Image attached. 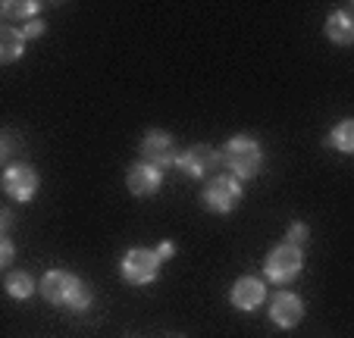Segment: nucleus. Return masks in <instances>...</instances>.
<instances>
[{"label": "nucleus", "instance_id": "obj_15", "mask_svg": "<svg viewBox=\"0 0 354 338\" xmlns=\"http://www.w3.org/2000/svg\"><path fill=\"white\" fill-rule=\"evenodd\" d=\"M41 13V3L38 0H3V16L10 19H22V26L32 19H38Z\"/></svg>", "mask_w": 354, "mask_h": 338}, {"label": "nucleus", "instance_id": "obj_24", "mask_svg": "<svg viewBox=\"0 0 354 338\" xmlns=\"http://www.w3.org/2000/svg\"><path fill=\"white\" fill-rule=\"evenodd\" d=\"M173 338H182V335H173Z\"/></svg>", "mask_w": 354, "mask_h": 338}, {"label": "nucleus", "instance_id": "obj_9", "mask_svg": "<svg viewBox=\"0 0 354 338\" xmlns=\"http://www.w3.org/2000/svg\"><path fill=\"white\" fill-rule=\"evenodd\" d=\"M304 319V301L295 292H276L270 301V323L279 329H295Z\"/></svg>", "mask_w": 354, "mask_h": 338}, {"label": "nucleus", "instance_id": "obj_7", "mask_svg": "<svg viewBox=\"0 0 354 338\" xmlns=\"http://www.w3.org/2000/svg\"><path fill=\"white\" fill-rule=\"evenodd\" d=\"M0 188L7 191L10 200H16V204H28V200L38 194L41 179H38V173H35L32 166L13 163L7 173H3V179H0Z\"/></svg>", "mask_w": 354, "mask_h": 338}, {"label": "nucleus", "instance_id": "obj_21", "mask_svg": "<svg viewBox=\"0 0 354 338\" xmlns=\"http://www.w3.org/2000/svg\"><path fill=\"white\" fill-rule=\"evenodd\" d=\"M154 254H157L160 260H169V257L176 254V245H173V241H160V245L154 247Z\"/></svg>", "mask_w": 354, "mask_h": 338}, {"label": "nucleus", "instance_id": "obj_5", "mask_svg": "<svg viewBox=\"0 0 354 338\" xmlns=\"http://www.w3.org/2000/svg\"><path fill=\"white\" fill-rule=\"evenodd\" d=\"M245 198V188L235 176H214L201 194V204L214 213H232Z\"/></svg>", "mask_w": 354, "mask_h": 338}, {"label": "nucleus", "instance_id": "obj_1", "mask_svg": "<svg viewBox=\"0 0 354 338\" xmlns=\"http://www.w3.org/2000/svg\"><path fill=\"white\" fill-rule=\"evenodd\" d=\"M38 292L50 307H63V310H69V313H85L88 307L94 304V292L69 270L44 272L38 282Z\"/></svg>", "mask_w": 354, "mask_h": 338}, {"label": "nucleus", "instance_id": "obj_10", "mask_svg": "<svg viewBox=\"0 0 354 338\" xmlns=\"http://www.w3.org/2000/svg\"><path fill=\"white\" fill-rule=\"evenodd\" d=\"M229 301H232V307H239V310H257V307L267 301V285H263V279H257V276L235 279L232 292H229Z\"/></svg>", "mask_w": 354, "mask_h": 338}, {"label": "nucleus", "instance_id": "obj_22", "mask_svg": "<svg viewBox=\"0 0 354 338\" xmlns=\"http://www.w3.org/2000/svg\"><path fill=\"white\" fill-rule=\"evenodd\" d=\"M10 153H13V141H10L7 135H0V163H3Z\"/></svg>", "mask_w": 354, "mask_h": 338}, {"label": "nucleus", "instance_id": "obj_19", "mask_svg": "<svg viewBox=\"0 0 354 338\" xmlns=\"http://www.w3.org/2000/svg\"><path fill=\"white\" fill-rule=\"evenodd\" d=\"M19 32H22V38H26V41H38L41 35L47 32V26H44V19H32V22H26Z\"/></svg>", "mask_w": 354, "mask_h": 338}, {"label": "nucleus", "instance_id": "obj_4", "mask_svg": "<svg viewBox=\"0 0 354 338\" xmlns=\"http://www.w3.org/2000/svg\"><path fill=\"white\" fill-rule=\"evenodd\" d=\"M301 270H304V254L292 245H276L263 260V272L276 285H292L301 276Z\"/></svg>", "mask_w": 354, "mask_h": 338}, {"label": "nucleus", "instance_id": "obj_3", "mask_svg": "<svg viewBox=\"0 0 354 338\" xmlns=\"http://www.w3.org/2000/svg\"><path fill=\"white\" fill-rule=\"evenodd\" d=\"M160 266L163 260L151 247H132L120 260V276L126 279L129 285H151V282L160 279Z\"/></svg>", "mask_w": 354, "mask_h": 338}, {"label": "nucleus", "instance_id": "obj_11", "mask_svg": "<svg viewBox=\"0 0 354 338\" xmlns=\"http://www.w3.org/2000/svg\"><path fill=\"white\" fill-rule=\"evenodd\" d=\"M126 185H129V191L135 194V198H151V194H157L160 191V185H163V173L157 169V166H151V163H135L132 169L126 173Z\"/></svg>", "mask_w": 354, "mask_h": 338}, {"label": "nucleus", "instance_id": "obj_13", "mask_svg": "<svg viewBox=\"0 0 354 338\" xmlns=\"http://www.w3.org/2000/svg\"><path fill=\"white\" fill-rule=\"evenodd\" d=\"M22 50H26V38H22L19 28H16V26H3V28H0V66L16 63L22 57Z\"/></svg>", "mask_w": 354, "mask_h": 338}, {"label": "nucleus", "instance_id": "obj_16", "mask_svg": "<svg viewBox=\"0 0 354 338\" xmlns=\"http://www.w3.org/2000/svg\"><path fill=\"white\" fill-rule=\"evenodd\" d=\"M329 147H335L339 153H354V122L351 120H342L329 132Z\"/></svg>", "mask_w": 354, "mask_h": 338}, {"label": "nucleus", "instance_id": "obj_18", "mask_svg": "<svg viewBox=\"0 0 354 338\" xmlns=\"http://www.w3.org/2000/svg\"><path fill=\"white\" fill-rule=\"evenodd\" d=\"M16 260V245L10 241V235H0V270H7Z\"/></svg>", "mask_w": 354, "mask_h": 338}, {"label": "nucleus", "instance_id": "obj_2", "mask_svg": "<svg viewBox=\"0 0 354 338\" xmlns=\"http://www.w3.org/2000/svg\"><path fill=\"white\" fill-rule=\"evenodd\" d=\"M220 153H223V163L229 166V173H232L239 182L261 176V169H263V147H261V141L251 138V135H232Z\"/></svg>", "mask_w": 354, "mask_h": 338}, {"label": "nucleus", "instance_id": "obj_17", "mask_svg": "<svg viewBox=\"0 0 354 338\" xmlns=\"http://www.w3.org/2000/svg\"><path fill=\"white\" fill-rule=\"evenodd\" d=\"M308 238H310V229L304 223H292L288 225V232H286V245H292V247H304L308 245Z\"/></svg>", "mask_w": 354, "mask_h": 338}, {"label": "nucleus", "instance_id": "obj_20", "mask_svg": "<svg viewBox=\"0 0 354 338\" xmlns=\"http://www.w3.org/2000/svg\"><path fill=\"white\" fill-rule=\"evenodd\" d=\"M13 223H16L13 210H10V207H0V235H7L10 229H13Z\"/></svg>", "mask_w": 354, "mask_h": 338}, {"label": "nucleus", "instance_id": "obj_12", "mask_svg": "<svg viewBox=\"0 0 354 338\" xmlns=\"http://www.w3.org/2000/svg\"><path fill=\"white\" fill-rule=\"evenodd\" d=\"M326 38L339 47H348L354 41V19L348 10H335L326 19Z\"/></svg>", "mask_w": 354, "mask_h": 338}, {"label": "nucleus", "instance_id": "obj_23", "mask_svg": "<svg viewBox=\"0 0 354 338\" xmlns=\"http://www.w3.org/2000/svg\"><path fill=\"white\" fill-rule=\"evenodd\" d=\"M3 19H7V16H3V3H0V28H3Z\"/></svg>", "mask_w": 354, "mask_h": 338}, {"label": "nucleus", "instance_id": "obj_14", "mask_svg": "<svg viewBox=\"0 0 354 338\" xmlns=\"http://www.w3.org/2000/svg\"><path fill=\"white\" fill-rule=\"evenodd\" d=\"M3 292H7L13 301H28L35 292H38V282H35V279L28 276L26 270H13V272H7Z\"/></svg>", "mask_w": 354, "mask_h": 338}, {"label": "nucleus", "instance_id": "obj_8", "mask_svg": "<svg viewBox=\"0 0 354 338\" xmlns=\"http://www.w3.org/2000/svg\"><path fill=\"white\" fill-rule=\"evenodd\" d=\"M141 157H145V163L157 166V169H169V166H176V157H179V151H176V141L169 132H163V129H151V132H145V138H141Z\"/></svg>", "mask_w": 354, "mask_h": 338}, {"label": "nucleus", "instance_id": "obj_6", "mask_svg": "<svg viewBox=\"0 0 354 338\" xmlns=\"http://www.w3.org/2000/svg\"><path fill=\"white\" fill-rule=\"evenodd\" d=\"M176 166L188 179H207L223 166V153L214 144H192L176 157Z\"/></svg>", "mask_w": 354, "mask_h": 338}]
</instances>
